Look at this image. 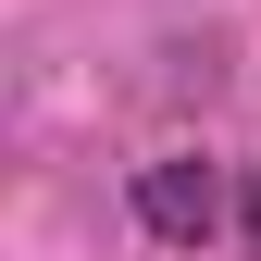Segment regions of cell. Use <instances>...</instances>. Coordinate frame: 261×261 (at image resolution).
Here are the masks:
<instances>
[{"label": "cell", "instance_id": "cell-2", "mask_svg": "<svg viewBox=\"0 0 261 261\" xmlns=\"http://www.w3.org/2000/svg\"><path fill=\"white\" fill-rule=\"evenodd\" d=\"M237 249H249V261H261V174H249V187H237Z\"/></svg>", "mask_w": 261, "mask_h": 261}, {"label": "cell", "instance_id": "cell-1", "mask_svg": "<svg viewBox=\"0 0 261 261\" xmlns=\"http://www.w3.org/2000/svg\"><path fill=\"white\" fill-rule=\"evenodd\" d=\"M137 224L162 249H212L224 224H237V187H224V162H199V149H162V162H137Z\"/></svg>", "mask_w": 261, "mask_h": 261}]
</instances>
